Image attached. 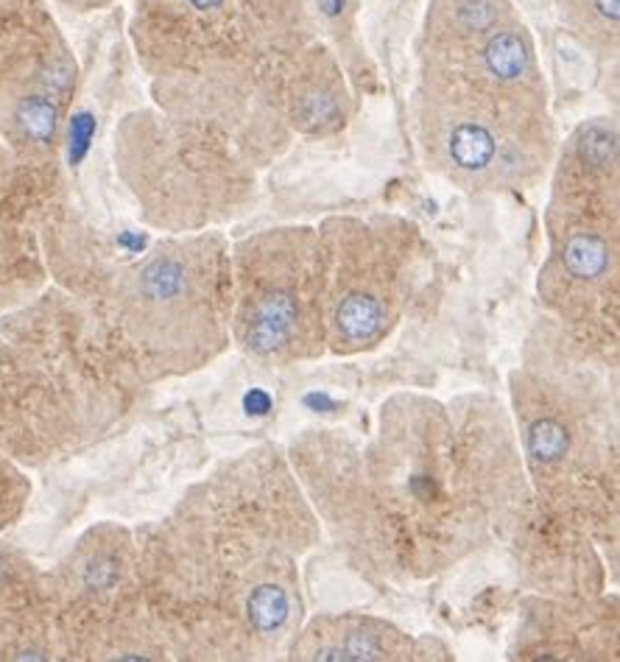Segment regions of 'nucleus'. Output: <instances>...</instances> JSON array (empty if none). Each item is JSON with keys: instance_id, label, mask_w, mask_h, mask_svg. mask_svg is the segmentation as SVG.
I'll use <instances>...</instances> for the list:
<instances>
[{"instance_id": "obj_1", "label": "nucleus", "mask_w": 620, "mask_h": 662, "mask_svg": "<svg viewBox=\"0 0 620 662\" xmlns=\"http://www.w3.org/2000/svg\"><path fill=\"white\" fill-rule=\"evenodd\" d=\"M317 537L297 475L255 450L201 484L141 545L165 640L201 657H268L302 620L299 556Z\"/></svg>"}, {"instance_id": "obj_2", "label": "nucleus", "mask_w": 620, "mask_h": 662, "mask_svg": "<svg viewBox=\"0 0 620 662\" xmlns=\"http://www.w3.org/2000/svg\"><path fill=\"white\" fill-rule=\"evenodd\" d=\"M386 565L417 576L451 567L523 498V459L500 411L475 402L458 428L447 406L395 397L361 453Z\"/></svg>"}, {"instance_id": "obj_3", "label": "nucleus", "mask_w": 620, "mask_h": 662, "mask_svg": "<svg viewBox=\"0 0 620 662\" xmlns=\"http://www.w3.org/2000/svg\"><path fill=\"white\" fill-rule=\"evenodd\" d=\"M417 123L428 159L467 190H511L554 157V123L534 40L520 20L484 37L425 48Z\"/></svg>"}, {"instance_id": "obj_4", "label": "nucleus", "mask_w": 620, "mask_h": 662, "mask_svg": "<svg viewBox=\"0 0 620 662\" xmlns=\"http://www.w3.org/2000/svg\"><path fill=\"white\" fill-rule=\"evenodd\" d=\"M540 353L511 372L517 448L542 506L584 531L615 529V402L593 358L565 328L540 330Z\"/></svg>"}, {"instance_id": "obj_5", "label": "nucleus", "mask_w": 620, "mask_h": 662, "mask_svg": "<svg viewBox=\"0 0 620 662\" xmlns=\"http://www.w3.org/2000/svg\"><path fill=\"white\" fill-rule=\"evenodd\" d=\"M98 302L134 369L185 375L230 344L232 261L219 232L157 241L121 268H98Z\"/></svg>"}, {"instance_id": "obj_6", "label": "nucleus", "mask_w": 620, "mask_h": 662, "mask_svg": "<svg viewBox=\"0 0 620 662\" xmlns=\"http://www.w3.org/2000/svg\"><path fill=\"white\" fill-rule=\"evenodd\" d=\"M545 230L542 302L578 344L607 355L618 339V126L612 118L582 123L562 148Z\"/></svg>"}, {"instance_id": "obj_7", "label": "nucleus", "mask_w": 620, "mask_h": 662, "mask_svg": "<svg viewBox=\"0 0 620 662\" xmlns=\"http://www.w3.org/2000/svg\"><path fill=\"white\" fill-rule=\"evenodd\" d=\"M230 339L261 364L288 366L328 353L319 232L280 227L230 250Z\"/></svg>"}, {"instance_id": "obj_8", "label": "nucleus", "mask_w": 620, "mask_h": 662, "mask_svg": "<svg viewBox=\"0 0 620 662\" xmlns=\"http://www.w3.org/2000/svg\"><path fill=\"white\" fill-rule=\"evenodd\" d=\"M317 232L328 350H375L397 328L417 286V241L397 221L333 219Z\"/></svg>"}, {"instance_id": "obj_9", "label": "nucleus", "mask_w": 620, "mask_h": 662, "mask_svg": "<svg viewBox=\"0 0 620 662\" xmlns=\"http://www.w3.org/2000/svg\"><path fill=\"white\" fill-rule=\"evenodd\" d=\"M215 141L199 137L196 123L177 115L137 112L115 134V159L148 224L174 235L204 232L232 219L244 185L201 179L199 165L219 157Z\"/></svg>"}, {"instance_id": "obj_10", "label": "nucleus", "mask_w": 620, "mask_h": 662, "mask_svg": "<svg viewBox=\"0 0 620 662\" xmlns=\"http://www.w3.org/2000/svg\"><path fill=\"white\" fill-rule=\"evenodd\" d=\"M79 81V65L48 0H20L0 20V143L51 168Z\"/></svg>"}, {"instance_id": "obj_11", "label": "nucleus", "mask_w": 620, "mask_h": 662, "mask_svg": "<svg viewBox=\"0 0 620 662\" xmlns=\"http://www.w3.org/2000/svg\"><path fill=\"white\" fill-rule=\"evenodd\" d=\"M62 654L87 657L115 629L152 615L141 576V545L132 531L101 522L79 537L65 560L45 573Z\"/></svg>"}, {"instance_id": "obj_12", "label": "nucleus", "mask_w": 620, "mask_h": 662, "mask_svg": "<svg viewBox=\"0 0 620 662\" xmlns=\"http://www.w3.org/2000/svg\"><path fill=\"white\" fill-rule=\"evenodd\" d=\"M297 660H411L413 640L369 615H322L299 626L288 646Z\"/></svg>"}, {"instance_id": "obj_13", "label": "nucleus", "mask_w": 620, "mask_h": 662, "mask_svg": "<svg viewBox=\"0 0 620 662\" xmlns=\"http://www.w3.org/2000/svg\"><path fill=\"white\" fill-rule=\"evenodd\" d=\"M288 118L302 134H328L347 118V92L341 85L339 67L322 48L299 59L288 81Z\"/></svg>"}, {"instance_id": "obj_14", "label": "nucleus", "mask_w": 620, "mask_h": 662, "mask_svg": "<svg viewBox=\"0 0 620 662\" xmlns=\"http://www.w3.org/2000/svg\"><path fill=\"white\" fill-rule=\"evenodd\" d=\"M511 18L506 0H433L425 25V48L484 37Z\"/></svg>"}, {"instance_id": "obj_15", "label": "nucleus", "mask_w": 620, "mask_h": 662, "mask_svg": "<svg viewBox=\"0 0 620 662\" xmlns=\"http://www.w3.org/2000/svg\"><path fill=\"white\" fill-rule=\"evenodd\" d=\"M40 613H51L45 571L23 551L0 542V626Z\"/></svg>"}, {"instance_id": "obj_16", "label": "nucleus", "mask_w": 620, "mask_h": 662, "mask_svg": "<svg viewBox=\"0 0 620 662\" xmlns=\"http://www.w3.org/2000/svg\"><path fill=\"white\" fill-rule=\"evenodd\" d=\"M45 170L48 168L23 163L12 148L0 143V238L18 230L31 207L37 205Z\"/></svg>"}, {"instance_id": "obj_17", "label": "nucleus", "mask_w": 620, "mask_h": 662, "mask_svg": "<svg viewBox=\"0 0 620 662\" xmlns=\"http://www.w3.org/2000/svg\"><path fill=\"white\" fill-rule=\"evenodd\" d=\"M562 12L590 45L612 54L618 48V0H562Z\"/></svg>"}, {"instance_id": "obj_18", "label": "nucleus", "mask_w": 620, "mask_h": 662, "mask_svg": "<svg viewBox=\"0 0 620 662\" xmlns=\"http://www.w3.org/2000/svg\"><path fill=\"white\" fill-rule=\"evenodd\" d=\"M25 498V481L23 473L18 467L0 459V529L12 522V517L18 515L20 506Z\"/></svg>"}, {"instance_id": "obj_19", "label": "nucleus", "mask_w": 620, "mask_h": 662, "mask_svg": "<svg viewBox=\"0 0 620 662\" xmlns=\"http://www.w3.org/2000/svg\"><path fill=\"white\" fill-rule=\"evenodd\" d=\"M48 3L74 9V12H96V9H107L112 3H121V0H48Z\"/></svg>"}, {"instance_id": "obj_20", "label": "nucleus", "mask_w": 620, "mask_h": 662, "mask_svg": "<svg viewBox=\"0 0 620 662\" xmlns=\"http://www.w3.org/2000/svg\"><path fill=\"white\" fill-rule=\"evenodd\" d=\"M18 3H20V0H0V20L7 18V14L12 12V9L18 7Z\"/></svg>"}, {"instance_id": "obj_21", "label": "nucleus", "mask_w": 620, "mask_h": 662, "mask_svg": "<svg viewBox=\"0 0 620 662\" xmlns=\"http://www.w3.org/2000/svg\"><path fill=\"white\" fill-rule=\"evenodd\" d=\"M3 344H7V341H0V353H3Z\"/></svg>"}]
</instances>
